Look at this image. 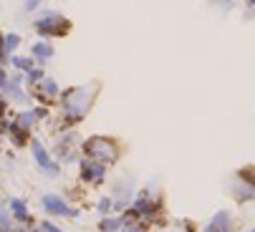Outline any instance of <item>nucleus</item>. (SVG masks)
<instances>
[{
	"instance_id": "a211bd4d",
	"label": "nucleus",
	"mask_w": 255,
	"mask_h": 232,
	"mask_svg": "<svg viewBox=\"0 0 255 232\" xmlns=\"http://www.w3.org/2000/svg\"><path fill=\"white\" fill-rule=\"evenodd\" d=\"M8 63H10L13 68H18L20 73H28L30 68H35V66H33V58H30V56H10V61H8Z\"/></svg>"
},
{
	"instance_id": "cd10ccee",
	"label": "nucleus",
	"mask_w": 255,
	"mask_h": 232,
	"mask_svg": "<svg viewBox=\"0 0 255 232\" xmlns=\"http://www.w3.org/2000/svg\"><path fill=\"white\" fill-rule=\"evenodd\" d=\"M0 141H3V134H0Z\"/></svg>"
},
{
	"instance_id": "a878e982",
	"label": "nucleus",
	"mask_w": 255,
	"mask_h": 232,
	"mask_svg": "<svg viewBox=\"0 0 255 232\" xmlns=\"http://www.w3.org/2000/svg\"><path fill=\"white\" fill-rule=\"evenodd\" d=\"M248 232H255V227H253V230H248Z\"/></svg>"
},
{
	"instance_id": "393cba45",
	"label": "nucleus",
	"mask_w": 255,
	"mask_h": 232,
	"mask_svg": "<svg viewBox=\"0 0 255 232\" xmlns=\"http://www.w3.org/2000/svg\"><path fill=\"white\" fill-rule=\"evenodd\" d=\"M0 192H3V179H0Z\"/></svg>"
},
{
	"instance_id": "7ed1b4c3",
	"label": "nucleus",
	"mask_w": 255,
	"mask_h": 232,
	"mask_svg": "<svg viewBox=\"0 0 255 232\" xmlns=\"http://www.w3.org/2000/svg\"><path fill=\"white\" fill-rule=\"evenodd\" d=\"M129 210H131L134 220L141 222L144 227L154 225V222L159 220V215H162V197H159V192H154L152 184L144 187V189H139L136 197H134L131 205H129Z\"/></svg>"
},
{
	"instance_id": "b1692460",
	"label": "nucleus",
	"mask_w": 255,
	"mask_h": 232,
	"mask_svg": "<svg viewBox=\"0 0 255 232\" xmlns=\"http://www.w3.org/2000/svg\"><path fill=\"white\" fill-rule=\"evenodd\" d=\"M8 119V99H0V121Z\"/></svg>"
},
{
	"instance_id": "39448f33",
	"label": "nucleus",
	"mask_w": 255,
	"mask_h": 232,
	"mask_svg": "<svg viewBox=\"0 0 255 232\" xmlns=\"http://www.w3.org/2000/svg\"><path fill=\"white\" fill-rule=\"evenodd\" d=\"M28 149H30L33 164L38 167V172H41L43 177H48V179H58V177L63 174V167H61V164L53 159V154L46 149V144H43L38 136H33V139H30Z\"/></svg>"
},
{
	"instance_id": "dca6fc26",
	"label": "nucleus",
	"mask_w": 255,
	"mask_h": 232,
	"mask_svg": "<svg viewBox=\"0 0 255 232\" xmlns=\"http://www.w3.org/2000/svg\"><path fill=\"white\" fill-rule=\"evenodd\" d=\"M15 230V222H13V215L8 210V202L0 197V232H10Z\"/></svg>"
},
{
	"instance_id": "2eb2a0df",
	"label": "nucleus",
	"mask_w": 255,
	"mask_h": 232,
	"mask_svg": "<svg viewBox=\"0 0 255 232\" xmlns=\"http://www.w3.org/2000/svg\"><path fill=\"white\" fill-rule=\"evenodd\" d=\"M122 230H124L122 215H106L99 220V232H122Z\"/></svg>"
},
{
	"instance_id": "0eeeda50",
	"label": "nucleus",
	"mask_w": 255,
	"mask_h": 232,
	"mask_svg": "<svg viewBox=\"0 0 255 232\" xmlns=\"http://www.w3.org/2000/svg\"><path fill=\"white\" fill-rule=\"evenodd\" d=\"M41 210L48 217H63V220H76L81 215L79 207H74L63 195H56V192H46V195H41Z\"/></svg>"
},
{
	"instance_id": "412c9836",
	"label": "nucleus",
	"mask_w": 255,
	"mask_h": 232,
	"mask_svg": "<svg viewBox=\"0 0 255 232\" xmlns=\"http://www.w3.org/2000/svg\"><path fill=\"white\" fill-rule=\"evenodd\" d=\"M122 232H149V227H144L141 222H134V225H127Z\"/></svg>"
},
{
	"instance_id": "6ab92c4d",
	"label": "nucleus",
	"mask_w": 255,
	"mask_h": 232,
	"mask_svg": "<svg viewBox=\"0 0 255 232\" xmlns=\"http://www.w3.org/2000/svg\"><path fill=\"white\" fill-rule=\"evenodd\" d=\"M43 76H46V73H43V68H30V71L25 73V81H28L30 86H35V84H38V81L43 79Z\"/></svg>"
},
{
	"instance_id": "9b49d317",
	"label": "nucleus",
	"mask_w": 255,
	"mask_h": 232,
	"mask_svg": "<svg viewBox=\"0 0 255 232\" xmlns=\"http://www.w3.org/2000/svg\"><path fill=\"white\" fill-rule=\"evenodd\" d=\"M33 94L38 96L41 101H46V104H48V101H53V99H58V96H61V86H58L53 79L43 76V79L33 86Z\"/></svg>"
},
{
	"instance_id": "f8f14e48",
	"label": "nucleus",
	"mask_w": 255,
	"mask_h": 232,
	"mask_svg": "<svg viewBox=\"0 0 255 232\" xmlns=\"http://www.w3.org/2000/svg\"><path fill=\"white\" fill-rule=\"evenodd\" d=\"M233 225H235L233 222V215L228 210H220V212H215V217L210 220V225L202 232H235Z\"/></svg>"
},
{
	"instance_id": "6e6552de",
	"label": "nucleus",
	"mask_w": 255,
	"mask_h": 232,
	"mask_svg": "<svg viewBox=\"0 0 255 232\" xmlns=\"http://www.w3.org/2000/svg\"><path fill=\"white\" fill-rule=\"evenodd\" d=\"M68 28H71L68 18L61 15V13H53V10H48L41 18L33 20V30L38 35H43V38H48V35H66Z\"/></svg>"
},
{
	"instance_id": "4468645a",
	"label": "nucleus",
	"mask_w": 255,
	"mask_h": 232,
	"mask_svg": "<svg viewBox=\"0 0 255 232\" xmlns=\"http://www.w3.org/2000/svg\"><path fill=\"white\" fill-rule=\"evenodd\" d=\"M53 46L48 43V41H38V43H33L30 46V58L33 61H41V63H46L48 58H53Z\"/></svg>"
},
{
	"instance_id": "aec40b11",
	"label": "nucleus",
	"mask_w": 255,
	"mask_h": 232,
	"mask_svg": "<svg viewBox=\"0 0 255 232\" xmlns=\"http://www.w3.org/2000/svg\"><path fill=\"white\" fill-rule=\"evenodd\" d=\"M38 227H41L43 232H66L63 227H58V225H53L51 220H41V222H38Z\"/></svg>"
},
{
	"instance_id": "9d476101",
	"label": "nucleus",
	"mask_w": 255,
	"mask_h": 232,
	"mask_svg": "<svg viewBox=\"0 0 255 232\" xmlns=\"http://www.w3.org/2000/svg\"><path fill=\"white\" fill-rule=\"evenodd\" d=\"M5 202H8V210H10V215H13L15 227H18V225H23V227L38 225V222H35V217L30 215V207H28V202H25L23 197H5Z\"/></svg>"
},
{
	"instance_id": "4be33fe9",
	"label": "nucleus",
	"mask_w": 255,
	"mask_h": 232,
	"mask_svg": "<svg viewBox=\"0 0 255 232\" xmlns=\"http://www.w3.org/2000/svg\"><path fill=\"white\" fill-rule=\"evenodd\" d=\"M43 3V0H25V5H23V10L25 13H33V10H38V5Z\"/></svg>"
},
{
	"instance_id": "ddd939ff",
	"label": "nucleus",
	"mask_w": 255,
	"mask_h": 232,
	"mask_svg": "<svg viewBox=\"0 0 255 232\" xmlns=\"http://www.w3.org/2000/svg\"><path fill=\"white\" fill-rule=\"evenodd\" d=\"M233 197H235L238 202H253V200H255V184L238 177V182L233 184Z\"/></svg>"
},
{
	"instance_id": "1a4fd4ad",
	"label": "nucleus",
	"mask_w": 255,
	"mask_h": 232,
	"mask_svg": "<svg viewBox=\"0 0 255 232\" xmlns=\"http://www.w3.org/2000/svg\"><path fill=\"white\" fill-rule=\"evenodd\" d=\"M106 172L109 167L101 164V162H94V159H86L81 157L79 159V179L86 184V187H99L106 182Z\"/></svg>"
},
{
	"instance_id": "423d86ee",
	"label": "nucleus",
	"mask_w": 255,
	"mask_h": 232,
	"mask_svg": "<svg viewBox=\"0 0 255 232\" xmlns=\"http://www.w3.org/2000/svg\"><path fill=\"white\" fill-rule=\"evenodd\" d=\"M61 136L56 139V144H53V159L63 167V164H74V162H79L81 157V149H76V141H79V134L76 131H71V129H66V131H58Z\"/></svg>"
},
{
	"instance_id": "5701e85b",
	"label": "nucleus",
	"mask_w": 255,
	"mask_h": 232,
	"mask_svg": "<svg viewBox=\"0 0 255 232\" xmlns=\"http://www.w3.org/2000/svg\"><path fill=\"white\" fill-rule=\"evenodd\" d=\"M8 79H10V76H8V71H5L3 66H0V91H3V89L8 86Z\"/></svg>"
},
{
	"instance_id": "20e7f679",
	"label": "nucleus",
	"mask_w": 255,
	"mask_h": 232,
	"mask_svg": "<svg viewBox=\"0 0 255 232\" xmlns=\"http://www.w3.org/2000/svg\"><path fill=\"white\" fill-rule=\"evenodd\" d=\"M136 179H134V174H119V177H114V182H112V192H109V197H112V202H114V215H122L124 210H129V205H131V200L136 197Z\"/></svg>"
},
{
	"instance_id": "f257e3e1",
	"label": "nucleus",
	"mask_w": 255,
	"mask_h": 232,
	"mask_svg": "<svg viewBox=\"0 0 255 232\" xmlns=\"http://www.w3.org/2000/svg\"><path fill=\"white\" fill-rule=\"evenodd\" d=\"M94 99H96V86H76V89L61 91V109H63L66 126L79 124L89 114Z\"/></svg>"
},
{
	"instance_id": "f3484780",
	"label": "nucleus",
	"mask_w": 255,
	"mask_h": 232,
	"mask_svg": "<svg viewBox=\"0 0 255 232\" xmlns=\"http://www.w3.org/2000/svg\"><path fill=\"white\" fill-rule=\"evenodd\" d=\"M94 212H99V217H106V215H114V202L109 195H101L96 202H94Z\"/></svg>"
},
{
	"instance_id": "bb28decb",
	"label": "nucleus",
	"mask_w": 255,
	"mask_h": 232,
	"mask_svg": "<svg viewBox=\"0 0 255 232\" xmlns=\"http://www.w3.org/2000/svg\"><path fill=\"white\" fill-rule=\"evenodd\" d=\"M172 232H179V230H177V227H174V230H172Z\"/></svg>"
},
{
	"instance_id": "f03ea898",
	"label": "nucleus",
	"mask_w": 255,
	"mask_h": 232,
	"mask_svg": "<svg viewBox=\"0 0 255 232\" xmlns=\"http://www.w3.org/2000/svg\"><path fill=\"white\" fill-rule=\"evenodd\" d=\"M81 157L112 167L122 157V144L112 136H89L81 141Z\"/></svg>"
}]
</instances>
